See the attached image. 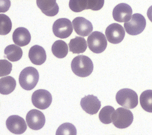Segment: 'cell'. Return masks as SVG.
<instances>
[{
  "label": "cell",
  "instance_id": "obj_1",
  "mask_svg": "<svg viewBox=\"0 0 152 135\" xmlns=\"http://www.w3.org/2000/svg\"><path fill=\"white\" fill-rule=\"evenodd\" d=\"M71 68L73 72L77 76L86 77L92 73L94 65L92 61L88 57L79 55L72 59Z\"/></svg>",
  "mask_w": 152,
  "mask_h": 135
},
{
  "label": "cell",
  "instance_id": "obj_2",
  "mask_svg": "<svg viewBox=\"0 0 152 135\" xmlns=\"http://www.w3.org/2000/svg\"><path fill=\"white\" fill-rule=\"evenodd\" d=\"M39 78V72L36 68L31 66L27 67L20 72L19 77V83L23 89L31 90L36 86Z\"/></svg>",
  "mask_w": 152,
  "mask_h": 135
},
{
  "label": "cell",
  "instance_id": "obj_3",
  "mask_svg": "<svg viewBox=\"0 0 152 135\" xmlns=\"http://www.w3.org/2000/svg\"><path fill=\"white\" fill-rule=\"evenodd\" d=\"M115 99L118 104L128 109L135 108L138 102L137 93L134 90L128 88L119 90L116 94Z\"/></svg>",
  "mask_w": 152,
  "mask_h": 135
},
{
  "label": "cell",
  "instance_id": "obj_4",
  "mask_svg": "<svg viewBox=\"0 0 152 135\" xmlns=\"http://www.w3.org/2000/svg\"><path fill=\"white\" fill-rule=\"evenodd\" d=\"M133 119V114L129 110L120 107L115 111L113 115V124L118 128H125L132 124Z\"/></svg>",
  "mask_w": 152,
  "mask_h": 135
},
{
  "label": "cell",
  "instance_id": "obj_5",
  "mask_svg": "<svg viewBox=\"0 0 152 135\" xmlns=\"http://www.w3.org/2000/svg\"><path fill=\"white\" fill-rule=\"evenodd\" d=\"M146 25V21L143 15L136 13L133 14L130 20L124 24V28L129 34L135 35L141 33Z\"/></svg>",
  "mask_w": 152,
  "mask_h": 135
},
{
  "label": "cell",
  "instance_id": "obj_6",
  "mask_svg": "<svg viewBox=\"0 0 152 135\" xmlns=\"http://www.w3.org/2000/svg\"><path fill=\"white\" fill-rule=\"evenodd\" d=\"M87 43L89 49L93 52L96 54L103 52L107 46V41L105 36L102 32L95 31L88 37Z\"/></svg>",
  "mask_w": 152,
  "mask_h": 135
},
{
  "label": "cell",
  "instance_id": "obj_7",
  "mask_svg": "<svg viewBox=\"0 0 152 135\" xmlns=\"http://www.w3.org/2000/svg\"><path fill=\"white\" fill-rule=\"evenodd\" d=\"M52 30L56 37L66 38L72 33L73 29L71 21L68 19L61 18L56 20L53 23Z\"/></svg>",
  "mask_w": 152,
  "mask_h": 135
},
{
  "label": "cell",
  "instance_id": "obj_8",
  "mask_svg": "<svg viewBox=\"0 0 152 135\" xmlns=\"http://www.w3.org/2000/svg\"><path fill=\"white\" fill-rule=\"evenodd\" d=\"M31 101L33 105L40 109L48 108L52 100V95L47 90L39 89L35 91L31 96Z\"/></svg>",
  "mask_w": 152,
  "mask_h": 135
},
{
  "label": "cell",
  "instance_id": "obj_9",
  "mask_svg": "<svg viewBox=\"0 0 152 135\" xmlns=\"http://www.w3.org/2000/svg\"><path fill=\"white\" fill-rule=\"evenodd\" d=\"M125 32L122 25L117 23L112 24L106 28L105 34L108 41L113 44L121 42L125 36Z\"/></svg>",
  "mask_w": 152,
  "mask_h": 135
},
{
  "label": "cell",
  "instance_id": "obj_10",
  "mask_svg": "<svg viewBox=\"0 0 152 135\" xmlns=\"http://www.w3.org/2000/svg\"><path fill=\"white\" fill-rule=\"evenodd\" d=\"M26 119L28 127L34 130L41 129L45 122V117L43 113L36 109L29 111L26 115Z\"/></svg>",
  "mask_w": 152,
  "mask_h": 135
},
{
  "label": "cell",
  "instance_id": "obj_11",
  "mask_svg": "<svg viewBox=\"0 0 152 135\" xmlns=\"http://www.w3.org/2000/svg\"><path fill=\"white\" fill-rule=\"evenodd\" d=\"M6 125L10 131L16 134H23L27 128L24 120L17 115H12L9 117L6 121Z\"/></svg>",
  "mask_w": 152,
  "mask_h": 135
},
{
  "label": "cell",
  "instance_id": "obj_12",
  "mask_svg": "<svg viewBox=\"0 0 152 135\" xmlns=\"http://www.w3.org/2000/svg\"><path fill=\"white\" fill-rule=\"evenodd\" d=\"M80 105L86 113L93 115L96 114L99 110L101 103L96 96L93 95H88L81 98Z\"/></svg>",
  "mask_w": 152,
  "mask_h": 135
},
{
  "label": "cell",
  "instance_id": "obj_13",
  "mask_svg": "<svg viewBox=\"0 0 152 135\" xmlns=\"http://www.w3.org/2000/svg\"><path fill=\"white\" fill-rule=\"evenodd\" d=\"M132 13L131 7L125 3L119 4L114 8L113 16L115 21L119 22L129 21Z\"/></svg>",
  "mask_w": 152,
  "mask_h": 135
},
{
  "label": "cell",
  "instance_id": "obj_14",
  "mask_svg": "<svg viewBox=\"0 0 152 135\" xmlns=\"http://www.w3.org/2000/svg\"><path fill=\"white\" fill-rule=\"evenodd\" d=\"M72 23L75 32L77 34L82 36H88L93 30L92 23L83 17L75 18L73 20Z\"/></svg>",
  "mask_w": 152,
  "mask_h": 135
},
{
  "label": "cell",
  "instance_id": "obj_15",
  "mask_svg": "<svg viewBox=\"0 0 152 135\" xmlns=\"http://www.w3.org/2000/svg\"><path fill=\"white\" fill-rule=\"evenodd\" d=\"M36 3L42 13L47 16H54L58 12L56 0H36Z\"/></svg>",
  "mask_w": 152,
  "mask_h": 135
},
{
  "label": "cell",
  "instance_id": "obj_16",
  "mask_svg": "<svg viewBox=\"0 0 152 135\" xmlns=\"http://www.w3.org/2000/svg\"><path fill=\"white\" fill-rule=\"evenodd\" d=\"M28 57L33 64L40 65L45 62L46 59V54L43 47L36 45L30 48L28 52Z\"/></svg>",
  "mask_w": 152,
  "mask_h": 135
},
{
  "label": "cell",
  "instance_id": "obj_17",
  "mask_svg": "<svg viewBox=\"0 0 152 135\" xmlns=\"http://www.w3.org/2000/svg\"><path fill=\"white\" fill-rule=\"evenodd\" d=\"M12 37L14 43L20 47L28 45L31 40V35L28 30L22 27L16 28L14 31Z\"/></svg>",
  "mask_w": 152,
  "mask_h": 135
},
{
  "label": "cell",
  "instance_id": "obj_18",
  "mask_svg": "<svg viewBox=\"0 0 152 135\" xmlns=\"http://www.w3.org/2000/svg\"><path fill=\"white\" fill-rule=\"evenodd\" d=\"M68 45L69 51L73 54L83 53L87 47L86 39L80 36H76L75 38L71 39Z\"/></svg>",
  "mask_w": 152,
  "mask_h": 135
},
{
  "label": "cell",
  "instance_id": "obj_19",
  "mask_svg": "<svg viewBox=\"0 0 152 135\" xmlns=\"http://www.w3.org/2000/svg\"><path fill=\"white\" fill-rule=\"evenodd\" d=\"M16 83L15 79L11 76L1 78L0 79V92L3 95H7L15 89Z\"/></svg>",
  "mask_w": 152,
  "mask_h": 135
},
{
  "label": "cell",
  "instance_id": "obj_20",
  "mask_svg": "<svg viewBox=\"0 0 152 135\" xmlns=\"http://www.w3.org/2000/svg\"><path fill=\"white\" fill-rule=\"evenodd\" d=\"M6 57L11 62H15L20 60L23 55V51L19 46L12 44L7 46L4 50Z\"/></svg>",
  "mask_w": 152,
  "mask_h": 135
},
{
  "label": "cell",
  "instance_id": "obj_21",
  "mask_svg": "<svg viewBox=\"0 0 152 135\" xmlns=\"http://www.w3.org/2000/svg\"><path fill=\"white\" fill-rule=\"evenodd\" d=\"M51 50L53 54L56 57L63 58L66 56L68 52L67 44L63 40H57L52 45Z\"/></svg>",
  "mask_w": 152,
  "mask_h": 135
},
{
  "label": "cell",
  "instance_id": "obj_22",
  "mask_svg": "<svg viewBox=\"0 0 152 135\" xmlns=\"http://www.w3.org/2000/svg\"><path fill=\"white\" fill-rule=\"evenodd\" d=\"M140 105L145 111L152 113V90L143 91L140 97Z\"/></svg>",
  "mask_w": 152,
  "mask_h": 135
},
{
  "label": "cell",
  "instance_id": "obj_23",
  "mask_svg": "<svg viewBox=\"0 0 152 135\" xmlns=\"http://www.w3.org/2000/svg\"><path fill=\"white\" fill-rule=\"evenodd\" d=\"M115 111V109L112 106H105L99 112V120L104 124H108L111 123L112 122V116Z\"/></svg>",
  "mask_w": 152,
  "mask_h": 135
},
{
  "label": "cell",
  "instance_id": "obj_24",
  "mask_svg": "<svg viewBox=\"0 0 152 135\" xmlns=\"http://www.w3.org/2000/svg\"><path fill=\"white\" fill-rule=\"evenodd\" d=\"M77 130L75 127L69 122L64 123L61 124L57 128L56 132V135H76Z\"/></svg>",
  "mask_w": 152,
  "mask_h": 135
},
{
  "label": "cell",
  "instance_id": "obj_25",
  "mask_svg": "<svg viewBox=\"0 0 152 135\" xmlns=\"http://www.w3.org/2000/svg\"><path fill=\"white\" fill-rule=\"evenodd\" d=\"M0 16V35H5L11 31L12 23L10 19L7 15L1 14Z\"/></svg>",
  "mask_w": 152,
  "mask_h": 135
},
{
  "label": "cell",
  "instance_id": "obj_26",
  "mask_svg": "<svg viewBox=\"0 0 152 135\" xmlns=\"http://www.w3.org/2000/svg\"><path fill=\"white\" fill-rule=\"evenodd\" d=\"M69 6L70 9L75 12H80L87 10V0H69Z\"/></svg>",
  "mask_w": 152,
  "mask_h": 135
},
{
  "label": "cell",
  "instance_id": "obj_27",
  "mask_svg": "<svg viewBox=\"0 0 152 135\" xmlns=\"http://www.w3.org/2000/svg\"><path fill=\"white\" fill-rule=\"evenodd\" d=\"M0 61V77L8 75L12 70V63L6 59L1 60Z\"/></svg>",
  "mask_w": 152,
  "mask_h": 135
},
{
  "label": "cell",
  "instance_id": "obj_28",
  "mask_svg": "<svg viewBox=\"0 0 152 135\" xmlns=\"http://www.w3.org/2000/svg\"><path fill=\"white\" fill-rule=\"evenodd\" d=\"M87 9L98 11L100 10L103 6L104 0H87Z\"/></svg>",
  "mask_w": 152,
  "mask_h": 135
},
{
  "label": "cell",
  "instance_id": "obj_29",
  "mask_svg": "<svg viewBox=\"0 0 152 135\" xmlns=\"http://www.w3.org/2000/svg\"><path fill=\"white\" fill-rule=\"evenodd\" d=\"M10 6V0H0V13H5L7 11Z\"/></svg>",
  "mask_w": 152,
  "mask_h": 135
},
{
  "label": "cell",
  "instance_id": "obj_30",
  "mask_svg": "<svg viewBox=\"0 0 152 135\" xmlns=\"http://www.w3.org/2000/svg\"><path fill=\"white\" fill-rule=\"evenodd\" d=\"M147 14L148 19L152 22V5L148 8Z\"/></svg>",
  "mask_w": 152,
  "mask_h": 135
}]
</instances>
